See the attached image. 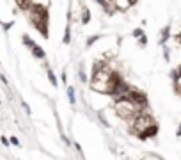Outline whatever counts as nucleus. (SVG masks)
I'll list each match as a JSON object with an SVG mask.
<instances>
[{
	"mask_svg": "<svg viewBox=\"0 0 181 160\" xmlns=\"http://www.w3.org/2000/svg\"><path fill=\"white\" fill-rule=\"evenodd\" d=\"M30 23L34 25V29L44 37L48 39V23H50V13L46 6H41V4H32V7L27 11Z\"/></svg>",
	"mask_w": 181,
	"mask_h": 160,
	"instance_id": "1",
	"label": "nucleus"
},
{
	"mask_svg": "<svg viewBox=\"0 0 181 160\" xmlns=\"http://www.w3.org/2000/svg\"><path fill=\"white\" fill-rule=\"evenodd\" d=\"M112 109H114L116 116H117L119 119L126 121V123H128L131 118L137 116L140 110H146V109H140L128 94H126V96H121V98H116L114 103H112Z\"/></svg>",
	"mask_w": 181,
	"mask_h": 160,
	"instance_id": "2",
	"label": "nucleus"
},
{
	"mask_svg": "<svg viewBox=\"0 0 181 160\" xmlns=\"http://www.w3.org/2000/svg\"><path fill=\"white\" fill-rule=\"evenodd\" d=\"M126 125H128V132H130L131 135L139 137V135H142L147 128H151L153 125H156V119H154L153 114L149 112V109H146V110H140L135 118H131Z\"/></svg>",
	"mask_w": 181,
	"mask_h": 160,
	"instance_id": "3",
	"label": "nucleus"
},
{
	"mask_svg": "<svg viewBox=\"0 0 181 160\" xmlns=\"http://www.w3.org/2000/svg\"><path fill=\"white\" fill-rule=\"evenodd\" d=\"M128 96H130L135 103H137L140 109H149V96L144 93V91H140V89H137V87H133V85H131Z\"/></svg>",
	"mask_w": 181,
	"mask_h": 160,
	"instance_id": "4",
	"label": "nucleus"
},
{
	"mask_svg": "<svg viewBox=\"0 0 181 160\" xmlns=\"http://www.w3.org/2000/svg\"><path fill=\"white\" fill-rule=\"evenodd\" d=\"M158 132H160V125L156 123V125H153L151 128H147L142 135H139L137 139H139V141H149V139H154V137L158 135Z\"/></svg>",
	"mask_w": 181,
	"mask_h": 160,
	"instance_id": "5",
	"label": "nucleus"
},
{
	"mask_svg": "<svg viewBox=\"0 0 181 160\" xmlns=\"http://www.w3.org/2000/svg\"><path fill=\"white\" fill-rule=\"evenodd\" d=\"M80 21H82V25H87L90 21V11L83 2H80Z\"/></svg>",
	"mask_w": 181,
	"mask_h": 160,
	"instance_id": "6",
	"label": "nucleus"
},
{
	"mask_svg": "<svg viewBox=\"0 0 181 160\" xmlns=\"http://www.w3.org/2000/svg\"><path fill=\"white\" fill-rule=\"evenodd\" d=\"M169 37H170V25H165V27L162 29V32H160V39H158V44H160V47H165L167 41H169Z\"/></svg>",
	"mask_w": 181,
	"mask_h": 160,
	"instance_id": "7",
	"label": "nucleus"
},
{
	"mask_svg": "<svg viewBox=\"0 0 181 160\" xmlns=\"http://www.w3.org/2000/svg\"><path fill=\"white\" fill-rule=\"evenodd\" d=\"M114 6H116V9L117 11H121V13H126L133 4L130 2V0H114Z\"/></svg>",
	"mask_w": 181,
	"mask_h": 160,
	"instance_id": "8",
	"label": "nucleus"
},
{
	"mask_svg": "<svg viewBox=\"0 0 181 160\" xmlns=\"http://www.w3.org/2000/svg\"><path fill=\"white\" fill-rule=\"evenodd\" d=\"M30 52H32V55H34L36 59H39V61H44V59H46V52H44V50L39 47V44H36V47H34Z\"/></svg>",
	"mask_w": 181,
	"mask_h": 160,
	"instance_id": "9",
	"label": "nucleus"
},
{
	"mask_svg": "<svg viewBox=\"0 0 181 160\" xmlns=\"http://www.w3.org/2000/svg\"><path fill=\"white\" fill-rule=\"evenodd\" d=\"M69 43H71V25L67 21L66 29H64V36H62V44H69Z\"/></svg>",
	"mask_w": 181,
	"mask_h": 160,
	"instance_id": "10",
	"label": "nucleus"
},
{
	"mask_svg": "<svg viewBox=\"0 0 181 160\" xmlns=\"http://www.w3.org/2000/svg\"><path fill=\"white\" fill-rule=\"evenodd\" d=\"M14 2H16V6H18L21 11H25V13H27V11L32 7V4H34L32 0H14Z\"/></svg>",
	"mask_w": 181,
	"mask_h": 160,
	"instance_id": "11",
	"label": "nucleus"
},
{
	"mask_svg": "<svg viewBox=\"0 0 181 160\" xmlns=\"http://www.w3.org/2000/svg\"><path fill=\"white\" fill-rule=\"evenodd\" d=\"M44 66H46V64H44ZM46 77H48V82H50L53 87H57V85H59V82H57V77H55V73H53V70H52L50 66H46Z\"/></svg>",
	"mask_w": 181,
	"mask_h": 160,
	"instance_id": "12",
	"label": "nucleus"
},
{
	"mask_svg": "<svg viewBox=\"0 0 181 160\" xmlns=\"http://www.w3.org/2000/svg\"><path fill=\"white\" fill-rule=\"evenodd\" d=\"M21 41H23V44H25V47H27L29 50H32V48L36 47V43H34V39H32L30 36H27V34H23V36H21Z\"/></svg>",
	"mask_w": 181,
	"mask_h": 160,
	"instance_id": "13",
	"label": "nucleus"
},
{
	"mask_svg": "<svg viewBox=\"0 0 181 160\" xmlns=\"http://www.w3.org/2000/svg\"><path fill=\"white\" fill-rule=\"evenodd\" d=\"M67 100H69L71 105H76V98H75V87L73 85H67Z\"/></svg>",
	"mask_w": 181,
	"mask_h": 160,
	"instance_id": "14",
	"label": "nucleus"
},
{
	"mask_svg": "<svg viewBox=\"0 0 181 160\" xmlns=\"http://www.w3.org/2000/svg\"><path fill=\"white\" fill-rule=\"evenodd\" d=\"M78 78H80L82 84H87V82H89V77L85 75V70H83V64L80 66V70H78Z\"/></svg>",
	"mask_w": 181,
	"mask_h": 160,
	"instance_id": "15",
	"label": "nucleus"
},
{
	"mask_svg": "<svg viewBox=\"0 0 181 160\" xmlns=\"http://www.w3.org/2000/svg\"><path fill=\"white\" fill-rule=\"evenodd\" d=\"M100 37H101V36H98V34H93V36H90V37L85 41V47H87V48H90V47H93V44H94V43H96Z\"/></svg>",
	"mask_w": 181,
	"mask_h": 160,
	"instance_id": "16",
	"label": "nucleus"
},
{
	"mask_svg": "<svg viewBox=\"0 0 181 160\" xmlns=\"http://www.w3.org/2000/svg\"><path fill=\"white\" fill-rule=\"evenodd\" d=\"M131 36H133L135 39H139V37H142V36H144V29H140V27H137V29H133Z\"/></svg>",
	"mask_w": 181,
	"mask_h": 160,
	"instance_id": "17",
	"label": "nucleus"
},
{
	"mask_svg": "<svg viewBox=\"0 0 181 160\" xmlns=\"http://www.w3.org/2000/svg\"><path fill=\"white\" fill-rule=\"evenodd\" d=\"M163 59H165L167 62H170V50H169V47H167V44L163 47Z\"/></svg>",
	"mask_w": 181,
	"mask_h": 160,
	"instance_id": "18",
	"label": "nucleus"
},
{
	"mask_svg": "<svg viewBox=\"0 0 181 160\" xmlns=\"http://www.w3.org/2000/svg\"><path fill=\"white\" fill-rule=\"evenodd\" d=\"M98 119L101 121V125H103V126H107V128L110 126V123H108V121H107V119L103 118V114H101V112H98Z\"/></svg>",
	"mask_w": 181,
	"mask_h": 160,
	"instance_id": "19",
	"label": "nucleus"
},
{
	"mask_svg": "<svg viewBox=\"0 0 181 160\" xmlns=\"http://www.w3.org/2000/svg\"><path fill=\"white\" fill-rule=\"evenodd\" d=\"M9 142H11L13 146H18V148H20V139H18L16 135H11V139H9Z\"/></svg>",
	"mask_w": 181,
	"mask_h": 160,
	"instance_id": "20",
	"label": "nucleus"
},
{
	"mask_svg": "<svg viewBox=\"0 0 181 160\" xmlns=\"http://www.w3.org/2000/svg\"><path fill=\"white\" fill-rule=\"evenodd\" d=\"M146 44H147V37H146V34H144L142 37H139V47H142V48H144Z\"/></svg>",
	"mask_w": 181,
	"mask_h": 160,
	"instance_id": "21",
	"label": "nucleus"
},
{
	"mask_svg": "<svg viewBox=\"0 0 181 160\" xmlns=\"http://www.w3.org/2000/svg\"><path fill=\"white\" fill-rule=\"evenodd\" d=\"M0 142H2L6 148H9V146H11V142H9V139H7L6 135H2V137H0Z\"/></svg>",
	"mask_w": 181,
	"mask_h": 160,
	"instance_id": "22",
	"label": "nucleus"
},
{
	"mask_svg": "<svg viewBox=\"0 0 181 160\" xmlns=\"http://www.w3.org/2000/svg\"><path fill=\"white\" fill-rule=\"evenodd\" d=\"M21 107H23V109H25V112L29 114V116H30V114H32V110H30V107H29V103H25V101H23V103H21Z\"/></svg>",
	"mask_w": 181,
	"mask_h": 160,
	"instance_id": "23",
	"label": "nucleus"
},
{
	"mask_svg": "<svg viewBox=\"0 0 181 160\" xmlns=\"http://www.w3.org/2000/svg\"><path fill=\"white\" fill-rule=\"evenodd\" d=\"M174 39H176V43H177V44H181V32H177V34L174 36Z\"/></svg>",
	"mask_w": 181,
	"mask_h": 160,
	"instance_id": "24",
	"label": "nucleus"
},
{
	"mask_svg": "<svg viewBox=\"0 0 181 160\" xmlns=\"http://www.w3.org/2000/svg\"><path fill=\"white\" fill-rule=\"evenodd\" d=\"M73 146H75V149H76V151H78V153H80V155H82V146H80V144H78V142H75V144H73Z\"/></svg>",
	"mask_w": 181,
	"mask_h": 160,
	"instance_id": "25",
	"label": "nucleus"
},
{
	"mask_svg": "<svg viewBox=\"0 0 181 160\" xmlns=\"http://www.w3.org/2000/svg\"><path fill=\"white\" fill-rule=\"evenodd\" d=\"M62 141H64V142H66V144H67V146H69V144H71V141H69V139H67V137H66V135H64V133H62Z\"/></svg>",
	"mask_w": 181,
	"mask_h": 160,
	"instance_id": "26",
	"label": "nucleus"
},
{
	"mask_svg": "<svg viewBox=\"0 0 181 160\" xmlns=\"http://www.w3.org/2000/svg\"><path fill=\"white\" fill-rule=\"evenodd\" d=\"M176 135L181 139V123H179V126H177V130H176Z\"/></svg>",
	"mask_w": 181,
	"mask_h": 160,
	"instance_id": "27",
	"label": "nucleus"
},
{
	"mask_svg": "<svg viewBox=\"0 0 181 160\" xmlns=\"http://www.w3.org/2000/svg\"><path fill=\"white\" fill-rule=\"evenodd\" d=\"M60 78H62V82H64V84L67 82V77H66V71H62V75H60Z\"/></svg>",
	"mask_w": 181,
	"mask_h": 160,
	"instance_id": "28",
	"label": "nucleus"
}]
</instances>
